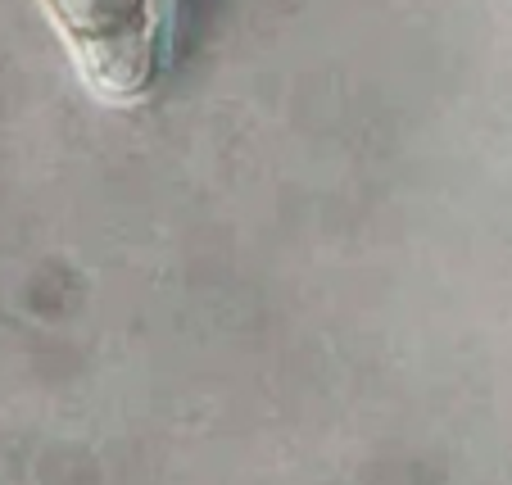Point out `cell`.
Returning <instances> with one entry per match:
<instances>
[{"label":"cell","instance_id":"cell-1","mask_svg":"<svg viewBox=\"0 0 512 485\" xmlns=\"http://www.w3.org/2000/svg\"><path fill=\"white\" fill-rule=\"evenodd\" d=\"M41 10L100 105L150 100L177 59L182 0H41Z\"/></svg>","mask_w":512,"mask_h":485}]
</instances>
